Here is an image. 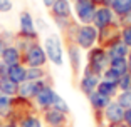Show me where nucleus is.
Returning a JSON list of instances; mask_svg holds the SVG:
<instances>
[{
    "label": "nucleus",
    "mask_w": 131,
    "mask_h": 127,
    "mask_svg": "<svg viewBox=\"0 0 131 127\" xmlns=\"http://www.w3.org/2000/svg\"><path fill=\"white\" fill-rule=\"evenodd\" d=\"M0 122H2V120H0Z\"/></svg>",
    "instance_id": "obj_44"
},
{
    "label": "nucleus",
    "mask_w": 131,
    "mask_h": 127,
    "mask_svg": "<svg viewBox=\"0 0 131 127\" xmlns=\"http://www.w3.org/2000/svg\"><path fill=\"white\" fill-rule=\"evenodd\" d=\"M69 116L56 109H47L40 112V119H42L44 127H69Z\"/></svg>",
    "instance_id": "obj_9"
},
{
    "label": "nucleus",
    "mask_w": 131,
    "mask_h": 127,
    "mask_svg": "<svg viewBox=\"0 0 131 127\" xmlns=\"http://www.w3.org/2000/svg\"><path fill=\"white\" fill-rule=\"evenodd\" d=\"M7 45H8V44L5 42L4 37L0 35V59H2V54H4V50H5V47H7Z\"/></svg>",
    "instance_id": "obj_36"
},
{
    "label": "nucleus",
    "mask_w": 131,
    "mask_h": 127,
    "mask_svg": "<svg viewBox=\"0 0 131 127\" xmlns=\"http://www.w3.org/2000/svg\"><path fill=\"white\" fill-rule=\"evenodd\" d=\"M62 34H64V39H72L86 52L97 45V34L99 32L93 23H79L74 20L67 27V30Z\"/></svg>",
    "instance_id": "obj_1"
},
{
    "label": "nucleus",
    "mask_w": 131,
    "mask_h": 127,
    "mask_svg": "<svg viewBox=\"0 0 131 127\" xmlns=\"http://www.w3.org/2000/svg\"><path fill=\"white\" fill-rule=\"evenodd\" d=\"M35 29H37V32L40 34L42 30H47V23H44L42 19H37L35 20Z\"/></svg>",
    "instance_id": "obj_34"
},
{
    "label": "nucleus",
    "mask_w": 131,
    "mask_h": 127,
    "mask_svg": "<svg viewBox=\"0 0 131 127\" xmlns=\"http://www.w3.org/2000/svg\"><path fill=\"white\" fill-rule=\"evenodd\" d=\"M104 127H128L126 124H123V122H119V124H106Z\"/></svg>",
    "instance_id": "obj_39"
},
{
    "label": "nucleus",
    "mask_w": 131,
    "mask_h": 127,
    "mask_svg": "<svg viewBox=\"0 0 131 127\" xmlns=\"http://www.w3.org/2000/svg\"><path fill=\"white\" fill-rule=\"evenodd\" d=\"M46 79H49L46 67H27L25 80H46Z\"/></svg>",
    "instance_id": "obj_22"
},
{
    "label": "nucleus",
    "mask_w": 131,
    "mask_h": 127,
    "mask_svg": "<svg viewBox=\"0 0 131 127\" xmlns=\"http://www.w3.org/2000/svg\"><path fill=\"white\" fill-rule=\"evenodd\" d=\"M114 100L124 109V110H126V109H131V90H123V92H118V95L114 97Z\"/></svg>",
    "instance_id": "obj_26"
},
{
    "label": "nucleus",
    "mask_w": 131,
    "mask_h": 127,
    "mask_svg": "<svg viewBox=\"0 0 131 127\" xmlns=\"http://www.w3.org/2000/svg\"><path fill=\"white\" fill-rule=\"evenodd\" d=\"M86 60H88V64H86L84 69L89 70L91 74H94V75H97V77H103V74L106 72V69L109 67L111 59H109L108 52H106L103 47L96 45L91 50H88Z\"/></svg>",
    "instance_id": "obj_2"
},
{
    "label": "nucleus",
    "mask_w": 131,
    "mask_h": 127,
    "mask_svg": "<svg viewBox=\"0 0 131 127\" xmlns=\"http://www.w3.org/2000/svg\"><path fill=\"white\" fill-rule=\"evenodd\" d=\"M66 40V52L67 59L71 64V72H72V80L74 84H79V74L82 69V49L74 42L72 39H64Z\"/></svg>",
    "instance_id": "obj_4"
},
{
    "label": "nucleus",
    "mask_w": 131,
    "mask_h": 127,
    "mask_svg": "<svg viewBox=\"0 0 131 127\" xmlns=\"http://www.w3.org/2000/svg\"><path fill=\"white\" fill-rule=\"evenodd\" d=\"M49 84H52L49 79H46V80H25L22 84H19V97L34 100V97Z\"/></svg>",
    "instance_id": "obj_11"
},
{
    "label": "nucleus",
    "mask_w": 131,
    "mask_h": 127,
    "mask_svg": "<svg viewBox=\"0 0 131 127\" xmlns=\"http://www.w3.org/2000/svg\"><path fill=\"white\" fill-rule=\"evenodd\" d=\"M54 2H56V0H42V4L46 5V8H50L52 5H54Z\"/></svg>",
    "instance_id": "obj_38"
},
{
    "label": "nucleus",
    "mask_w": 131,
    "mask_h": 127,
    "mask_svg": "<svg viewBox=\"0 0 131 127\" xmlns=\"http://www.w3.org/2000/svg\"><path fill=\"white\" fill-rule=\"evenodd\" d=\"M97 7L99 5L94 0H77L76 4H72L76 20L79 23H93V19H94V13H96Z\"/></svg>",
    "instance_id": "obj_6"
},
{
    "label": "nucleus",
    "mask_w": 131,
    "mask_h": 127,
    "mask_svg": "<svg viewBox=\"0 0 131 127\" xmlns=\"http://www.w3.org/2000/svg\"><path fill=\"white\" fill-rule=\"evenodd\" d=\"M99 82H101V77H97V75H94V74H91L89 70L84 69L81 79H79V84H77V89H79L86 97H89L91 94H94L97 90Z\"/></svg>",
    "instance_id": "obj_12"
},
{
    "label": "nucleus",
    "mask_w": 131,
    "mask_h": 127,
    "mask_svg": "<svg viewBox=\"0 0 131 127\" xmlns=\"http://www.w3.org/2000/svg\"><path fill=\"white\" fill-rule=\"evenodd\" d=\"M128 67H129V74H131V50H129V54H128Z\"/></svg>",
    "instance_id": "obj_41"
},
{
    "label": "nucleus",
    "mask_w": 131,
    "mask_h": 127,
    "mask_svg": "<svg viewBox=\"0 0 131 127\" xmlns=\"http://www.w3.org/2000/svg\"><path fill=\"white\" fill-rule=\"evenodd\" d=\"M97 92L109 97V99H114L118 95V92H119V89H118V84H109V82L101 80L99 85H97Z\"/></svg>",
    "instance_id": "obj_23"
},
{
    "label": "nucleus",
    "mask_w": 131,
    "mask_h": 127,
    "mask_svg": "<svg viewBox=\"0 0 131 127\" xmlns=\"http://www.w3.org/2000/svg\"><path fill=\"white\" fill-rule=\"evenodd\" d=\"M2 62H5L7 65H15V64H22V52L17 49L14 44H8L5 47L4 54H2Z\"/></svg>",
    "instance_id": "obj_16"
},
{
    "label": "nucleus",
    "mask_w": 131,
    "mask_h": 127,
    "mask_svg": "<svg viewBox=\"0 0 131 127\" xmlns=\"http://www.w3.org/2000/svg\"><path fill=\"white\" fill-rule=\"evenodd\" d=\"M113 4V0H101V4L99 5H106V7H111Z\"/></svg>",
    "instance_id": "obj_40"
},
{
    "label": "nucleus",
    "mask_w": 131,
    "mask_h": 127,
    "mask_svg": "<svg viewBox=\"0 0 131 127\" xmlns=\"http://www.w3.org/2000/svg\"><path fill=\"white\" fill-rule=\"evenodd\" d=\"M42 47L46 50V55L49 59V62H52L57 67H61L64 64V47H62V40L59 37V34H52V32L47 34Z\"/></svg>",
    "instance_id": "obj_3"
},
{
    "label": "nucleus",
    "mask_w": 131,
    "mask_h": 127,
    "mask_svg": "<svg viewBox=\"0 0 131 127\" xmlns=\"http://www.w3.org/2000/svg\"><path fill=\"white\" fill-rule=\"evenodd\" d=\"M19 35L32 40H39V32L35 29V20L29 10H22L19 15Z\"/></svg>",
    "instance_id": "obj_8"
},
{
    "label": "nucleus",
    "mask_w": 131,
    "mask_h": 127,
    "mask_svg": "<svg viewBox=\"0 0 131 127\" xmlns=\"http://www.w3.org/2000/svg\"><path fill=\"white\" fill-rule=\"evenodd\" d=\"M17 127H44L40 114H29L17 120Z\"/></svg>",
    "instance_id": "obj_21"
},
{
    "label": "nucleus",
    "mask_w": 131,
    "mask_h": 127,
    "mask_svg": "<svg viewBox=\"0 0 131 127\" xmlns=\"http://www.w3.org/2000/svg\"><path fill=\"white\" fill-rule=\"evenodd\" d=\"M109 69L116 70L119 75L128 74V72H129V67H128V59H111V62H109Z\"/></svg>",
    "instance_id": "obj_25"
},
{
    "label": "nucleus",
    "mask_w": 131,
    "mask_h": 127,
    "mask_svg": "<svg viewBox=\"0 0 131 127\" xmlns=\"http://www.w3.org/2000/svg\"><path fill=\"white\" fill-rule=\"evenodd\" d=\"M88 100H89V104H91L93 112H104V109L109 105V102H111L113 99L103 95V94H99V92L96 90L94 94H91V95L88 97Z\"/></svg>",
    "instance_id": "obj_17"
},
{
    "label": "nucleus",
    "mask_w": 131,
    "mask_h": 127,
    "mask_svg": "<svg viewBox=\"0 0 131 127\" xmlns=\"http://www.w3.org/2000/svg\"><path fill=\"white\" fill-rule=\"evenodd\" d=\"M25 74H27V67L22 64H15V65L8 67V79H12L17 84L25 82Z\"/></svg>",
    "instance_id": "obj_20"
},
{
    "label": "nucleus",
    "mask_w": 131,
    "mask_h": 127,
    "mask_svg": "<svg viewBox=\"0 0 131 127\" xmlns=\"http://www.w3.org/2000/svg\"><path fill=\"white\" fill-rule=\"evenodd\" d=\"M94 2H96V4H97V5H99V4H101V0H94Z\"/></svg>",
    "instance_id": "obj_43"
},
{
    "label": "nucleus",
    "mask_w": 131,
    "mask_h": 127,
    "mask_svg": "<svg viewBox=\"0 0 131 127\" xmlns=\"http://www.w3.org/2000/svg\"><path fill=\"white\" fill-rule=\"evenodd\" d=\"M50 109H56V110L64 112V114H71V109H69V105H67V102H66L59 94H57V97H56V100H54V105H52Z\"/></svg>",
    "instance_id": "obj_28"
},
{
    "label": "nucleus",
    "mask_w": 131,
    "mask_h": 127,
    "mask_svg": "<svg viewBox=\"0 0 131 127\" xmlns=\"http://www.w3.org/2000/svg\"><path fill=\"white\" fill-rule=\"evenodd\" d=\"M121 42H123L128 49H131V27L121 29Z\"/></svg>",
    "instance_id": "obj_30"
},
{
    "label": "nucleus",
    "mask_w": 131,
    "mask_h": 127,
    "mask_svg": "<svg viewBox=\"0 0 131 127\" xmlns=\"http://www.w3.org/2000/svg\"><path fill=\"white\" fill-rule=\"evenodd\" d=\"M47 62H49V59L39 40L32 44L25 52H22V65L25 67H46Z\"/></svg>",
    "instance_id": "obj_5"
},
{
    "label": "nucleus",
    "mask_w": 131,
    "mask_h": 127,
    "mask_svg": "<svg viewBox=\"0 0 131 127\" xmlns=\"http://www.w3.org/2000/svg\"><path fill=\"white\" fill-rule=\"evenodd\" d=\"M118 89H119V92H123V90H131V74H124V75H121L119 82H118Z\"/></svg>",
    "instance_id": "obj_29"
},
{
    "label": "nucleus",
    "mask_w": 131,
    "mask_h": 127,
    "mask_svg": "<svg viewBox=\"0 0 131 127\" xmlns=\"http://www.w3.org/2000/svg\"><path fill=\"white\" fill-rule=\"evenodd\" d=\"M69 2H71V4H76V2H77V0H69Z\"/></svg>",
    "instance_id": "obj_42"
},
{
    "label": "nucleus",
    "mask_w": 131,
    "mask_h": 127,
    "mask_svg": "<svg viewBox=\"0 0 131 127\" xmlns=\"http://www.w3.org/2000/svg\"><path fill=\"white\" fill-rule=\"evenodd\" d=\"M113 22H116V15H114V12H113V8L106 7V5H99L96 8V13H94L93 25L97 30H101V29H104L106 25H109Z\"/></svg>",
    "instance_id": "obj_13"
},
{
    "label": "nucleus",
    "mask_w": 131,
    "mask_h": 127,
    "mask_svg": "<svg viewBox=\"0 0 131 127\" xmlns=\"http://www.w3.org/2000/svg\"><path fill=\"white\" fill-rule=\"evenodd\" d=\"M0 94L5 95V97L14 99V97L19 95V84L14 82L12 79H8V77L0 79Z\"/></svg>",
    "instance_id": "obj_18"
},
{
    "label": "nucleus",
    "mask_w": 131,
    "mask_h": 127,
    "mask_svg": "<svg viewBox=\"0 0 131 127\" xmlns=\"http://www.w3.org/2000/svg\"><path fill=\"white\" fill-rule=\"evenodd\" d=\"M129 50L131 49H128V47L119 40V42L113 44L111 47H108V49H106V52H108L109 59H126L128 54H129Z\"/></svg>",
    "instance_id": "obj_19"
},
{
    "label": "nucleus",
    "mask_w": 131,
    "mask_h": 127,
    "mask_svg": "<svg viewBox=\"0 0 131 127\" xmlns=\"http://www.w3.org/2000/svg\"><path fill=\"white\" fill-rule=\"evenodd\" d=\"M49 13L50 17H52V20L54 19H64V20H69L72 19V4H71L69 0H56L54 5L49 8Z\"/></svg>",
    "instance_id": "obj_14"
},
{
    "label": "nucleus",
    "mask_w": 131,
    "mask_h": 127,
    "mask_svg": "<svg viewBox=\"0 0 131 127\" xmlns=\"http://www.w3.org/2000/svg\"><path fill=\"white\" fill-rule=\"evenodd\" d=\"M97 32H99L97 34V45L103 47L104 50L108 49V47H111L113 44L121 40V27L118 22L109 23V25H106L104 29H101Z\"/></svg>",
    "instance_id": "obj_7"
},
{
    "label": "nucleus",
    "mask_w": 131,
    "mask_h": 127,
    "mask_svg": "<svg viewBox=\"0 0 131 127\" xmlns=\"http://www.w3.org/2000/svg\"><path fill=\"white\" fill-rule=\"evenodd\" d=\"M8 67H10V65H7L5 62H2V60H0V79L8 77Z\"/></svg>",
    "instance_id": "obj_33"
},
{
    "label": "nucleus",
    "mask_w": 131,
    "mask_h": 127,
    "mask_svg": "<svg viewBox=\"0 0 131 127\" xmlns=\"http://www.w3.org/2000/svg\"><path fill=\"white\" fill-rule=\"evenodd\" d=\"M111 8L116 17H121L128 12H131V0H113Z\"/></svg>",
    "instance_id": "obj_24"
},
{
    "label": "nucleus",
    "mask_w": 131,
    "mask_h": 127,
    "mask_svg": "<svg viewBox=\"0 0 131 127\" xmlns=\"http://www.w3.org/2000/svg\"><path fill=\"white\" fill-rule=\"evenodd\" d=\"M14 8V0H0V13H7Z\"/></svg>",
    "instance_id": "obj_32"
},
{
    "label": "nucleus",
    "mask_w": 131,
    "mask_h": 127,
    "mask_svg": "<svg viewBox=\"0 0 131 127\" xmlns=\"http://www.w3.org/2000/svg\"><path fill=\"white\" fill-rule=\"evenodd\" d=\"M123 124H126L128 127H131V109H126V110H124V119H123Z\"/></svg>",
    "instance_id": "obj_35"
},
{
    "label": "nucleus",
    "mask_w": 131,
    "mask_h": 127,
    "mask_svg": "<svg viewBox=\"0 0 131 127\" xmlns=\"http://www.w3.org/2000/svg\"><path fill=\"white\" fill-rule=\"evenodd\" d=\"M119 79H121V75L116 70H113V69H106V72L103 74V77H101V80H104V82H109V84H118L119 82Z\"/></svg>",
    "instance_id": "obj_27"
},
{
    "label": "nucleus",
    "mask_w": 131,
    "mask_h": 127,
    "mask_svg": "<svg viewBox=\"0 0 131 127\" xmlns=\"http://www.w3.org/2000/svg\"><path fill=\"white\" fill-rule=\"evenodd\" d=\"M116 22L119 23L121 29L131 27V12H128V13H124V15H121V17H116Z\"/></svg>",
    "instance_id": "obj_31"
},
{
    "label": "nucleus",
    "mask_w": 131,
    "mask_h": 127,
    "mask_svg": "<svg viewBox=\"0 0 131 127\" xmlns=\"http://www.w3.org/2000/svg\"><path fill=\"white\" fill-rule=\"evenodd\" d=\"M0 127H17V124L12 120H4V122H0Z\"/></svg>",
    "instance_id": "obj_37"
},
{
    "label": "nucleus",
    "mask_w": 131,
    "mask_h": 127,
    "mask_svg": "<svg viewBox=\"0 0 131 127\" xmlns=\"http://www.w3.org/2000/svg\"><path fill=\"white\" fill-rule=\"evenodd\" d=\"M103 117H104V122L106 124H119V122H123V119H124V109L113 99L111 102H109V105L104 109Z\"/></svg>",
    "instance_id": "obj_15"
},
{
    "label": "nucleus",
    "mask_w": 131,
    "mask_h": 127,
    "mask_svg": "<svg viewBox=\"0 0 131 127\" xmlns=\"http://www.w3.org/2000/svg\"><path fill=\"white\" fill-rule=\"evenodd\" d=\"M56 97H57V92L54 90L52 84H49V85H46V87H44L42 90H40V92L34 97V100H32V102H34L35 109H37L39 114H40L42 110H47V109H50L52 105H54Z\"/></svg>",
    "instance_id": "obj_10"
}]
</instances>
